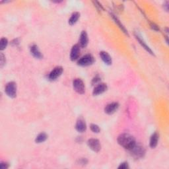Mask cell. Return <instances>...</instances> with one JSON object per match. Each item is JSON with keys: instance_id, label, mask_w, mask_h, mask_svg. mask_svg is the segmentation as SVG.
I'll return each instance as SVG.
<instances>
[{"instance_id": "1", "label": "cell", "mask_w": 169, "mask_h": 169, "mask_svg": "<svg viewBox=\"0 0 169 169\" xmlns=\"http://www.w3.org/2000/svg\"><path fill=\"white\" fill-rule=\"evenodd\" d=\"M118 143L122 147L130 151L136 144L135 139L129 134H122L118 137Z\"/></svg>"}, {"instance_id": "2", "label": "cell", "mask_w": 169, "mask_h": 169, "mask_svg": "<svg viewBox=\"0 0 169 169\" xmlns=\"http://www.w3.org/2000/svg\"><path fill=\"white\" fill-rule=\"evenodd\" d=\"M5 92L9 97L15 98L17 96V84L13 81L8 83L6 86Z\"/></svg>"}, {"instance_id": "3", "label": "cell", "mask_w": 169, "mask_h": 169, "mask_svg": "<svg viewBox=\"0 0 169 169\" xmlns=\"http://www.w3.org/2000/svg\"><path fill=\"white\" fill-rule=\"evenodd\" d=\"M94 62L95 58L92 55L86 54L84 56L79 59L78 62H77V65L82 67H86L92 65Z\"/></svg>"}, {"instance_id": "4", "label": "cell", "mask_w": 169, "mask_h": 169, "mask_svg": "<svg viewBox=\"0 0 169 169\" xmlns=\"http://www.w3.org/2000/svg\"><path fill=\"white\" fill-rule=\"evenodd\" d=\"M73 87L75 92L83 95L85 92V87L83 81L81 79H75L73 81Z\"/></svg>"}, {"instance_id": "5", "label": "cell", "mask_w": 169, "mask_h": 169, "mask_svg": "<svg viewBox=\"0 0 169 169\" xmlns=\"http://www.w3.org/2000/svg\"><path fill=\"white\" fill-rule=\"evenodd\" d=\"M130 151L131 153V155H133L135 158H138V159L143 157L145 153V149L142 146L137 145L136 144L134 147L130 150Z\"/></svg>"}, {"instance_id": "6", "label": "cell", "mask_w": 169, "mask_h": 169, "mask_svg": "<svg viewBox=\"0 0 169 169\" xmlns=\"http://www.w3.org/2000/svg\"><path fill=\"white\" fill-rule=\"evenodd\" d=\"M87 145L89 148L94 152H99L101 149V145L99 140L97 139H90L87 141Z\"/></svg>"}, {"instance_id": "7", "label": "cell", "mask_w": 169, "mask_h": 169, "mask_svg": "<svg viewBox=\"0 0 169 169\" xmlns=\"http://www.w3.org/2000/svg\"><path fill=\"white\" fill-rule=\"evenodd\" d=\"M63 72V68L61 66H57L50 73L48 79L50 81H54L60 77Z\"/></svg>"}, {"instance_id": "8", "label": "cell", "mask_w": 169, "mask_h": 169, "mask_svg": "<svg viewBox=\"0 0 169 169\" xmlns=\"http://www.w3.org/2000/svg\"><path fill=\"white\" fill-rule=\"evenodd\" d=\"M118 108H119V104L118 103H112L107 104L104 108V112L108 115H112L114 113H115Z\"/></svg>"}, {"instance_id": "9", "label": "cell", "mask_w": 169, "mask_h": 169, "mask_svg": "<svg viewBox=\"0 0 169 169\" xmlns=\"http://www.w3.org/2000/svg\"><path fill=\"white\" fill-rule=\"evenodd\" d=\"M80 46L79 44H75L72 47L70 53V58L71 61H75L78 59L80 55Z\"/></svg>"}, {"instance_id": "10", "label": "cell", "mask_w": 169, "mask_h": 169, "mask_svg": "<svg viewBox=\"0 0 169 169\" xmlns=\"http://www.w3.org/2000/svg\"><path fill=\"white\" fill-rule=\"evenodd\" d=\"M75 129L79 133H83L86 131L87 125L83 118H79L77 120L75 125Z\"/></svg>"}, {"instance_id": "11", "label": "cell", "mask_w": 169, "mask_h": 169, "mask_svg": "<svg viewBox=\"0 0 169 169\" xmlns=\"http://www.w3.org/2000/svg\"><path fill=\"white\" fill-rule=\"evenodd\" d=\"M107 90V85L104 83H99L98 85H97L95 87L93 91V95L94 96H98L99 95H101L105 91Z\"/></svg>"}, {"instance_id": "12", "label": "cell", "mask_w": 169, "mask_h": 169, "mask_svg": "<svg viewBox=\"0 0 169 169\" xmlns=\"http://www.w3.org/2000/svg\"><path fill=\"white\" fill-rule=\"evenodd\" d=\"M89 38L87 34L86 31H82L80 35V39H79V46L80 47L85 48L88 44Z\"/></svg>"}, {"instance_id": "13", "label": "cell", "mask_w": 169, "mask_h": 169, "mask_svg": "<svg viewBox=\"0 0 169 169\" xmlns=\"http://www.w3.org/2000/svg\"><path fill=\"white\" fill-rule=\"evenodd\" d=\"M100 57L102 59V60L103 61V62L105 63V64L108 65V66L112 64V58L111 56H110L108 52H104V51L100 52Z\"/></svg>"}, {"instance_id": "14", "label": "cell", "mask_w": 169, "mask_h": 169, "mask_svg": "<svg viewBox=\"0 0 169 169\" xmlns=\"http://www.w3.org/2000/svg\"><path fill=\"white\" fill-rule=\"evenodd\" d=\"M31 54L36 59H42L43 58L42 54H41L38 49V47L36 45H33L30 48Z\"/></svg>"}, {"instance_id": "15", "label": "cell", "mask_w": 169, "mask_h": 169, "mask_svg": "<svg viewBox=\"0 0 169 169\" xmlns=\"http://www.w3.org/2000/svg\"><path fill=\"white\" fill-rule=\"evenodd\" d=\"M159 138V135L157 132H155V133L151 135L150 139V143H149L151 148L154 149L157 147V145L158 144Z\"/></svg>"}, {"instance_id": "16", "label": "cell", "mask_w": 169, "mask_h": 169, "mask_svg": "<svg viewBox=\"0 0 169 169\" xmlns=\"http://www.w3.org/2000/svg\"><path fill=\"white\" fill-rule=\"evenodd\" d=\"M135 36L136 39L139 41V44H140L141 46H142L143 48H144L146 50H147V51L149 54H152V55H154V54H153V52L152 50L150 49V48L148 46H147V44H146V43H145V42H144V41L142 40V38H141V37H140V36H139L138 34H135Z\"/></svg>"}, {"instance_id": "17", "label": "cell", "mask_w": 169, "mask_h": 169, "mask_svg": "<svg viewBox=\"0 0 169 169\" xmlns=\"http://www.w3.org/2000/svg\"><path fill=\"white\" fill-rule=\"evenodd\" d=\"M80 17V13H78V12H75L73 13V14L71 15L70 19H69V24L70 25H75L76 22H77V21H78L79 18Z\"/></svg>"}, {"instance_id": "18", "label": "cell", "mask_w": 169, "mask_h": 169, "mask_svg": "<svg viewBox=\"0 0 169 169\" xmlns=\"http://www.w3.org/2000/svg\"><path fill=\"white\" fill-rule=\"evenodd\" d=\"M48 138V135L47 134L44 133V132H42L40 134H38L35 139V142L36 143H43L44 141L47 139Z\"/></svg>"}, {"instance_id": "19", "label": "cell", "mask_w": 169, "mask_h": 169, "mask_svg": "<svg viewBox=\"0 0 169 169\" xmlns=\"http://www.w3.org/2000/svg\"><path fill=\"white\" fill-rule=\"evenodd\" d=\"M111 15H112V18H113V19L115 20V21L116 23L118 26H119L120 28L123 31H124V33H126V34L128 35V33H127V31L126 29H125V27L122 25V24L121 23L120 21L119 20H118V18H117L116 17H115V15H112V14H111Z\"/></svg>"}, {"instance_id": "20", "label": "cell", "mask_w": 169, "mask_h": 169, "mask_svg": "<svg viewBox=\"0 0 169 169\" xmlns=\"http://www.w3.org/2000/svg\"><path fill=\"white\" fill-rule=\"evenodd\" d=\"M8 44V40L6 38H2L0 40V50H5Z\"/></svg>"}, {"instance_id": "21", "label": "cell", "mask_w": 169, "mask_h": 169, "mask_svg": "<svg viewBox=\"0 0 169 169\" xmlns=\"http://www.w3.org/2000/svg\"><path fill=\"white\" fill-rule=\"evenodd\" d=\"M90 128H91V131H92L93 132H94V133H96V134L99 133L100 131L99 126L98 125H97V124H91Z\"/></svg>"}, {"instance_id": "22", "label": "cell", "mask_w": 169, "mask_h": 169, "mask_svg": "<svg viewBox=\"0 0 169 169\" xmlns=\"http://www.w3.org/2000/svg\"><path fill=\"white\" fill-rule=\"evenodd\" d=\"M0 65H1V67H3V66L6 64V57L4 56L3 53H1L0 54Z\"/></svg>"}, {"instance_id": "23", "label": "cell", "mask_w": 169, "mask_h": 169, "mask_svg": "<svg viewBox=\"0 0 169 169\" xmlns=\"http://www.w3.org/2000/svg\"><path fill=\"white\" fill-rule=\"evenodd\" d=\"M118 168L119 169H126V168H129V165L128 163L127 162H124L120 164V166L118 167Z\"/></svg>"}, {"instance_id": "24", "label": "cell", "mask_w": 169, "mask_h": 169, "mask_svg": "<svg viewBox=\"0 0 169 169\" xmlns=\"http://www.w3.org/2000/svg\"><path fill=\"white\" fill-rule=\"evenodd\" d=\"M9 168V164L5 162H2L0 163V168L2 169H6Z\"/></svg>"}, {"instance_id": "25", "label": "cell", "mask_w": 169, "mask_h": 169, "mask_svg": "<svg viewBox=\"0 0 169 169\" xmlns=\"http://www.w3.org/2000/svg\"><path fill=\"white\" fill-rule=\"evenodd\" d=\"M151 28L155 30H156V31H159V26L157 25H156L154 23H151Z\"/></svg>"}, {"instance_id": "26", "label": "cell", "mask_w": 169, "mask_h": 169, "mask_svg": "<svg viewBox=\"0 0 169 169\" xmlns=\"http://www.w3.org/2000/svg\"><path fill=\"white\" fill-rule=\"evenodd\" d=\"M93 3H95V6H96V7H99V10H103V7H102V6H101V5H100V3L98 2H93Z\"/></svg>"}, {"instance_id": "27", "label": "cell", "mask_w": 169, "mask_h": 169, "mask_svg": "<svg viewBox=\"0 0 169 169\" xmlns=\"http://www.w3.org/2000/svg\"><path fill=\"white\" fill-rule=\"evenodd\" d=\"M87 163V161L85 159H81L79 160V164H85Z\"/></svg>"}]
</instances>
